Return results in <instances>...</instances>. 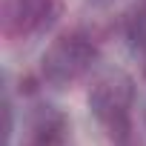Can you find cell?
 Returning <instances> with one entry per match:
<instances>
[{"label": "cell", "mask_w": 146, "mask_h": 146, "mask_svg": "<svg viewBox=\"0 0 146 146\" xmlns=\"http://www.w3.org/2000/svg\"><path fill=\"white\" fill-rule=\"evenodd\" d=\"M89 3H95V6H103V3H112V0H89Z\"/></svg>", "instance_id": "cell-7"}, {"label": "cell", "mask_w": 146, "mask_h": 146, "mask_svg": "<svg viewBox=\"0 0 146 146\" xmlns=\"http://www.w3.org/2000/svg\"><path fill=\"white\" fill-rule=\"evenodd\" d=\"M135 100V80L126 72H106L89 89V109L115 143L132 137L129 109Z\"/></svg>", "instance_id": "cell-1"}, {"label": "cell", "mask_w": 146, "mask_h": 146, "mask_svg": "<svg viewBox=\"0 0 146 146\" xmlns=\"http://www.w3.org/2000/svg\"><path fill=\"white\" fill-rule=\"evenodd\" d=\"M57 17V0H6L3 26L12 37H29L52 26Z\"/></svg>", "instance_id": "cell-3"}, {"label": "cell", "mask_w": 146, "mask_h": 146, "mask_svg": "<svg viewBox=\"0 0 146 146\" xmlns=\"http://www.w3.org/2000/svg\"><path fill=\"white\" fill-rule=\"evenodd\" d=\"M69 137V117L57 106H35L23 120L20 146H63Z\"/></svg>", "instance_id": "cell-4"}, {"label": "cell", "mask_w": 146, "mask_h": 146, "mask_svg": "<svg viewBox=\"0 0 146 146\" xmlns=\"http://www.w3.org/2000/svg\"><path fill=\"white\" fill-rule=\"evenodd\" d=\"M123 32H126V40L132 43V49L143 57V75H146V0H140L126 15Z\"/></svg>", "instance_id": "cell-5"}, {"label": "cell", "mask_w": 146, "mask_h": 146, "mask_svg": "<svg viewBox=\"0 0 146 146\" xmlns=\"http://www.w3.org/2000/svg\"><path fill=\"white\" fill-rule=\"evenodd\" d=\"M100 57L98 43L83 32H66L52 40L40 57V75L54 86H69L80 80Z\"/></svg>", "instance_id": "cell-2"}, {"label": "cell", "mask_w": 146, "mask_h": 146, "mask_svg": "<svg viewBox=\"0 0 146 146\" xmlns=\"http://www.w3.org/2000/svg\"><path fill=\"white\" fill-rule=\"evenodd\" d=\"M115 146H140L135 137H129V140H123V143H115Z\"/></svg>", "instance_id": "cell-6"}]
</instances>
